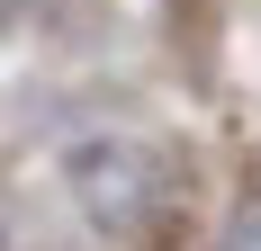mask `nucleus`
I'll use <instances>...</instances> for the list:
<instances>
[{
  "label": "nucleus",
  "mask_w": 261,
  "mask_h": 251,
  "mask_svg": "<svg viewBox=\"0 0 261 251\" xmlns=\"http://www.w3.org/2000/svg\"><path fill=\"white\" fill-rule=\"evenodd\" d=\"M63 179H72L81 215H90L99 233H117V242L153 233L162 198H171V162H162L153 144H135V135H90V144H72Z\"/></svg>",
  "instance_id": "obj_1"
},
{
  "label": "nucleus",
  "mask_w": 261,
  "mask_h": 251,
  "mask_svg": "<svg viewBox=\"0 0 261 251\" xmlns=\"http://www.w3.org/2000/svg\"><path fill=\"white\" fill-rule=\"evenodd\" d=\"M225 251H261V179H252V198L234 206V233H225Z\"/></svg>",
  "instance_id": "obj_2"
}]
</instances>
